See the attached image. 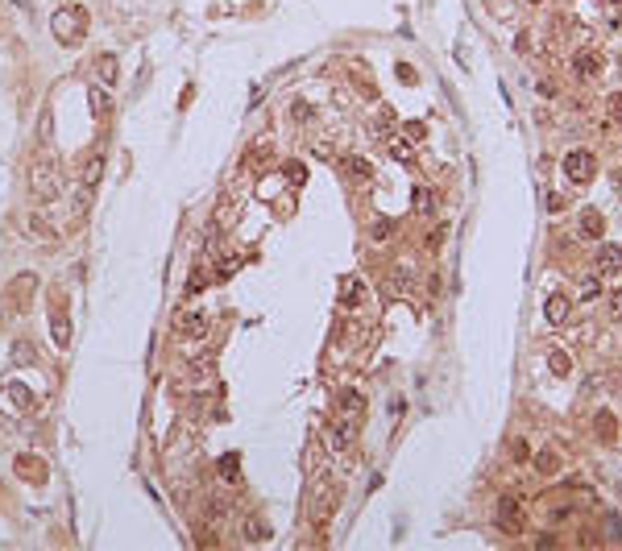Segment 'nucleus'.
<instances>
[{
  "mask_svg": "<svg viewBox=\"0 0 622 551\" xmlns=\"http://www.w3.org/2000/svg\"><path fill=\"white\" fill-rule=\"evenodd\" d=\"M34 294H38V278L34 274H17L8 282V290H4V303H8V311H25L29 303H34Z\"/></svg>",
  "mask_w": 622,
  "mask_h": 551,
  "instance_id": "7ed1b4c3",
  "label": "nucleus"
},
{
  "mask_svg": "<svg viewBox=\"0 0 622 551\" xmlns=\"http://www.w3.org/2000/svg\"><path fill=\"white\" fill-rule=\"evenodd\" d=\"M286 179H291V183H303V179H307V170H303L299 162H291V166H286Z\"/></svg>",
  "mask_w": 622,
  "mask_h": 551,
  "instance_id": "7c9ffc66",
  "label": "nucleus"
},
{
  "mask_svg": "<svg viewBox=\"0 0 622 551\" xmlns=\"http://www.w3.org/2000/svg\"><path fill=\"white\" fill-rule=\"evenodd\" d=\"M345 166H349V175H353V179H369V175H373V170H369V162H365V158H357V154L345 158Z\"/></svg>",
  "mask_w": 622,
  "mask_h": 551,
  "instance_id": "aec40b11",
  "label": "nucleus"
},
{
  "mask_svg": "<svg viewBox=\"0 0 622 551\" xmlns=\"http://www.w3.org/2000/svg\"><path fill=\"white\" fill-rule=\"evenodd\" d=\"M386 149H390V158H395V162H406V158H411V145H406V141H390Z\"/></svg>",
  "mask_w": 622,
  "mask_h": 551,
  "instance_id": "cd10ccee",
  "label": "nucleus"
},
{
  "mask_svg": "<svg viewBox=\"0 0 622 551\" xmlns=\"http://www.w3.org/2000/svg\"><path fill=\"white\" fill-rule=\"evenodd\" d=\"M564 175H569L573 183H589V179L597 175V158H593L589 149H569V154H564Z\"/></svg>",
  "mask_w": 622,
  "mask_h": 551,
  "instance_id": "20e7f679",
  "label": "nucleus"
},
{
  "mask_svg": "<svg viewBox=\"0 0 622 551\" xmlns=\"http://www.w3.org/2000/svg\"><path fill=\"white\" fill-rule=\"evenodd\" d=\"M50 25H54V38H58L62 46H79V42L88 38V13H84L79 4H67V8H58Z\"/></svg>",
  "mask_w": 622,
  "mask_h": 551,
  "instance_id": "f03ea898",
  "label": "nucleus"
},
{
  "mask_svg": "<svg viewBox=\"0 0 622 551\" xmlns=\"http://www.w3.org/2000/svg\"><path fill=\"white\" fill-rule=\"evenodd\" d=\"M178 332L191 336V340H195V336H208V315H204V311H187V315L178 320Z\"/></svg>",
  "mask_w": 622,
  "mask_h": 551,
  "instance_id": "f8f14e48",
  "label": "nucleus"
},
{
  "mask_svg": "<svg viewBox=\"0 0 622 551\" xmlns=\"http://www.w3.org/2000/svg\"><path fill=\"white\" fill-rule=\"evenodd\" d=\"M593 270H597V278L622 274V245H602V249L593 253Z\"/></svg>",
  "mask_w": 622,
  "mask_h": 551,
  "instance_id": "39448f33",
  "label": "nucleus"
},
{
  "mask_svg": "<svg viewBox=\"0 0 622 551\" xmlns=\"http://www.w3.org/2000/svg\"><path fill=\"white\" fill-rule=\"evenodd\" d=\"M573 71H577L581 79H593V75L602 71V58H597L593 50H577V58H573Z\"/></svg>",
  "mask_w": 622,
  "mask_h": 551,
  "instance_id": "9b49d317",
  "label": "nucleus"
},
{
  "mask_svg": "<svg viewBox=\"0 0 622 551\" xmlns=\"http://www.w3.org/2000/svg\"><path fill=\"white\" fill-rule=\"evenodd\" d=\"M535 468H539V472H556V468H560V460H556V452L548 448V452H539V456H535Z\"/></svg>",
  "mask_w": 622,
  "mask_h": 551,
  "instance_id": "5701e85b",
  "label": "nucleus"
},
{
  "mask_svg": "<svg viewBox=\"0 0 622 551\" xmlns=\"http://www.w3.org/2000/svg\"><path fill=\"white\" fill-rule=\"evenodd\" d=\"M50 327H54V344H58V348H67V340H71V320H67V311H62V307H54V311H50Z\"/></svg>",
  "mask_w": 622,
  "mask_h": 551,
  "instance_id": "ddd939ff",
  "label": "nucleus"
},
{
  "mask_svg": "<svg viewBox=\"0 0 622 551\" xmlns=\"http://www.w3.org/2000/svg\"><path fill=\"white\" fill-rule=\"evenodd\" d=\"M224 510H228V502H224V498H216V502L208 505V514H212V522H216V518H224Z\"/></svg>",
  "mask_w": 622,
  "mask_h": 551,
  "instance_id": "72a5a7b5",
  "label": "nucleus"
},
{
  "mask_svg": "<svg viewBox=\"0 0 622 551\" xmlns=\"http://www.w3.org/2000/svg\"><path fill=\"white\" fill-rule=\"evenodd\" d=\"M577 232L585 236V240H597V236L606 232V216H602L597 208H585V212H581V224H577Z\"/></svg>",
  "mask_w": 622,
  "mask_h": 551,
  "instance_id": "1a4fd4ad",
  "label": "nucleus"
},
{
  "mask_svg": "<svg viewBox=\"0 0 622 551\" xmlns=\"http://www.w3.org/2000/svg\"><path fill=\"white\" fill-rule=\"evenodd\" d=\"M58 191H62L58 158H54V154H38L34 166H29V195H34L38 203H50V199H58Z\"/></svg>",
  "mask_w": 622,
  "mask_h": 551,
  "instance_id": "f257e3e1",
  "label": "nucleus"
},
{
  "mask_svg": "<svg viewBox=\"0 0 622 551\" xmlns=\"http://www.w3.org/2000/svg\"><path fill=\"white\" fill-rule=\"evenodd\" d=\"M369 236H373V240H386V236H395V224H390V220H378V224L369 229Z\"/></svg>",
  "mask_w": 622,
  "mask_h": 551,
  "instance_id": "c85d7f7f",
  "label": "nucleus"
},
{
  "mask_svg": "<svg viewBox=\"0 0 622 551\" xmlns=\"http://www.w3.org/2000/svg\"><path fill=\"white\" fill-rule=\"evenodd\" d=\"M593 294H602V286H597V278H589V282L581 286V299H593Z\"/></svg>",
  "mask_w": 622,
  "mask_h": 551,
  "instance_id": "473e14b6",
  "label": "nucleus"
},
{
  "mask_svg": "<svg viewBox=\"0 0 622 551\" xmlns=\"http://www.w3.org/2000/svg\"><path fill=\"white\" fill-rule=\"evenodd\" d=\"M610 121L622 125V95H610Z\"/></svg>",
  "mask_w": 622,
  "mask_h": 551,
  "instance_id": "2f4dec72",
  "label": "nucleus"
},
{
  "mask_svg": "<svg viewBox=\"0 0 622 551\" xmlns=\"http://www.w3.org/2000/svg\"><path fill=\"white\" fill-rule=\"evenodd\" d=\"M17 472H21L25 481H42V477H46L42 460H29V456H17Z\"/></svg>",
  "mask_w": 622,
  "mask_h": 551,
  "instance_id": "4468645a",
  "label": "nucleus"
},
{
  "mask_svg": "<svg viewBox=\"0 0 622 551\" xmlns=\"http://www.w3.org/2000/svg\"><path fill=\"white\" fill-rule=\"evenodd\" d=\"M411 199H415V212H423V216H432V212H436V195H432L428 186H415V195H411Z\"/></svg>",
  "mask_w": 622,
  "mask_h": 551,
  "instance_id": "f3484780",
  "label": "nucleus"
},
{
  "mask_svg": "<svg viewBox=\"0 0 622 551\" xmlns=\"http://www.w3.org/2000/svg\"><path fill=\"white\" fill-rule=\"evenodd\" d=\"M291 112H295V121H303V125L311 121V104H307V100H295V104H291Z\"/></svg>",
  "mask_w": 622,
  "mask_h": 551,
  "instance_id": "c756f323",
  "label": "nucleus"
},
{
  "mask_svg": "<svg viewBox=\"0 0 622 551\" xmlns=\"http://www.w3.org/2000/svg\"><path fill=\"white\" fill-rule=\"evenodd\" d=\"M614 183H618V191H622V170H614Z\"/></svg>",
  "mask_w": 622,
  "mask_h": 551,
  "instance_id": "e433bc0d",
  "label": "nucleus"
},
{
  "mask_svg": "<svg viewBox=\"0 0 622 551\" xmlns=\"http://www.w3.org/2000/svg\"><path fill=\"white\" fill-rule=\"evenodd\" d=\"M100 170H104V162H100V158H91L88 166H84V179H79V183L95 186V179H100Z\"/></svg>",
  "mask_w": 622,
  "mask_h": 551,
  "instance_id": "393cba45",
  "label": "nucleus"
},
{
  "mask_svg": "<svg viewBox=\"0 0 622 551\" xmlns=\"http://www.w3.org/2000/svg\"><path fill=\"white\" fill-rule=\"evenodd\" d=\"M13 398H17V407H34V398H29L21 386H13Z\"/></svg>",
  "mask_w": 622,
  "mask_h": 551,
  "instance_id": "f704fd0d",
  "label": "nucleus"
},
{
  "mask_svg": "<svg viewBox=\"0 0 622 551\" xmlns=\"http://www.w3.org/2000/svg\"><path fill=\"white\" fill-rule=\"evenodd\" d=\"M531 4H539V0H531Z\"/></svg>",
  "mask_w": 622,
  "mask_h": 551,
  "instance_id": "4c0bfd02",
  "label": "nucleus"
},
{
  "mask_svg": "<svg viewBox=\"0 0 622 551\" xmlns=\"http://www.w3.org/2000/svg\"><path fill=\"white\" fill-rule=\"evenodd\" d=\"M95 75H100V88H117V75H121L117 54H100L95 58Z\"/></svg>",
  "mask_w": 622,
  "mask_h": 551,
  "instance_id": "9d476101",
  "label": "nucleus"
},
{
  "mask_svg": "<svg viewBox=\"0 0 622 551\" xmlns=\"http://www.w3.org/2000/svg\"><path fill=\"white\" fill-rule=\"evenodd\" d=\"M548 365H552V373H560V377H569V373H573V361H569L564 353H552V357H548Z\"/></svg>",
  "mask_w": 622,
  "mask_h": 551,
  "instance_id": "4be33fe9",
  "label": "nucleus"
},
{
  "mask_svg": "<svg viewBox=\"0 0 622 551\" xmlns=\"http://www.w3.org/2000/svg\"><path fill=\"white\" fill-rule=\"evenodd\" d=\"M361 407H365V398H361L357 390H345V394H340V411L345 414H357Z\"/></svg>",
  "mask_w": 622,
  "mask_h": 551,
  "instance_id": "412c9836",
  "label": "nucleus"
},
{
  "mask_svg": "<svg viewBox=\"0 0 622 551\" xmlns=\"http://www.w3.org/2000/svg\"><path fill=\"white\" fill-rule=\"evenodd\" d=\"M543 315H548V323H556V327H560V323H569V315H573V299H569V294H560V290H556V294H548Z\"/></svg>",
  "mask_w": 622,
  "mask_h": 551,
  "instance_id": "6e6552de",
  "label": "nucleus"
},
{
  "mask_svg": "<svg viewBox=\"0 0 622 551\" xmlns=\"http://www.w3.org/2000/svg\"><path fill=\"white\" fill-rule=\"evenodd\" d=\"M593 431H597V435H602V440L610 444V440L618 435V427H614V414H610V411H602L597 419H593Z\"/></svg>",
  "mask_w": 622,
  "mask_h": 551,
  "instance_id": "2eb2a0df",
  "label": "nucleus"
},
{
  "mask_svg": "<svg viewBox=\"0 0 622 551\" xmlns=\"http://www.w3.org/2000/svg\"><path fill=\"white\" fill-rule=\"evenodd\" d=\"M29 232H38V236H42V240H50V236H54V229H50V224H46L42 216H29Z\"/></svg>",
  "mask_w": 622,
  "mask_h": 551,
  "instance_id": "bb28decb",
  "label": "nucleus"
},
{
  "mask_svg": "<svg viewBox=\"0 0 622 551\" xmlns=\"http://www.w3.org/2000/svg\"><path fill=\"white\" fill-rule=\"evenodd\" d=\"M610 311H614V320H622V290H614V299H610Z\"/></svg>",
  "mask_w": 622,
  "mask_h": 551,
  "instance_id": "c9c22d12",
  "label": "nucleus"
},
{
  "mask_svg": "<svg viewBox=\"0 0 622 551\" xmlns=\"http://www.w3.org/2000/svg\"><path fill=\"white\" fill-rule=\"evenodd\" d=\"M237 472H241V460L237 456H220V477L224 481H237Z\"/></svg>",
  "mask_w": 622,
  "mask_h": 551,
  "instance_id": "b1692460",
  "label": "nucleus"
},
{
  "mask_svg": "<svg viewBox=\"0 0 622 551\" xmlns=\"http://www.w3.org/2000/svg\"><path fill=\"white\" fill-rule=\"evenodd\" d=\"M340 303H345V307H357V303H361V282H357V278H345V290H340Z\"/></svg>",
  "mask_w": 622,
  "mask_h": 551,
  "instance_id": "6ab92c4d",
  "label": "nucleus"
},
{
  "mask_svg": "<svg viewBox=\"0 0 622 551\" xmlns=\"http://www.w3.org/2000/svg\"><path fill=\"white\" fill-rule=\"evenodd\" d=\"M510 456L519 460V464H523V460H531V444H527V440H515V444H510Z\"/></svg>",
  "mask_w": 622,
  "mask_h": 551,
  "instance_id": "a878e982",
  "label": "nucleus"
},
{
  "mask_svg": "<svg viewBox=\"0 0 622 551\" xmlns=\"http://www.w3.org/2000/svg\"><path fill=\"white\" fill-rule=\"evenodd\" d=\"M241 535H245L249 543H262V539H270V526L262 522V518H249V522L241 526Z\"/></svg>",
  "mask_w": 622,
  "mask_h": 551,
  "instance_id": "dca6fc26",
  "label": "nucleus"
},
{
  "mask_svg": "<svg viewBox=\"0 0 622 551\" xmlns=\"http://www.w3.org/2000/svg\"><path fill=\"white\" fill-rule=\"evenodd\" d=\"M494 514H498V522H502L510 535L523 531V502H519V498H498V510H494Z\"/></svg>",
  "mask_w": 622,
  "mask_h": 551,
  "instance_id": "423d86ee",
  "label": "nucleus"
},
{
  "mask_svg": "<svg viewBox=\"0 0 622 551\" xmlns=\"http://www.w3.org/2000/svg\"><path fill=\"white\" fill-rule=\"evenodd\" d=\"M91 195H95V186H88V183H79L75 191H71V203H67V220H71V224H79V220L88 216Z\"/></svg>",
  "mask_w": 622,
  "mask_h": 551,
  "instance_id": "0eeeda50",
  "label": "nucleus"
},
{
  "mask_svg": "<svg viewBox=\"0 0 622 551\" xmlns=\"http://www.w3.org/2000/svg\"><path fill=\"white\" fill-rule=\"evenodd\" d=\"M270 154H274L270 141H253L249 145V166H270Z\"/></svg>",
  "mask_w": 622,
  "mask_h": 551,
  "instance_id": "a211bd4d",
  "label": "nucleus"
}]
</instances>
